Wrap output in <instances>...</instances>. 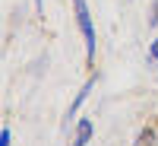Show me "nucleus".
Masks as SVG:
<instances>
[{"label":"nucleus","instance_id":"obj_1","mask_svg":"<svg viewBox=\"0 0 158 146\" xmlns=\"http://www.w3.org/2000/svg\"><path fill=\"white\" fill-rule=\"evenodd\" d=\"M73 10H76V25L82 32V42H85V57L92 60L95 57V25H92V13L85 7V0H73Z\"/></svg>","mask_w":158,"mask_h":146},{"label":"nucleus","instance_id":"obj_2","mask_svg":"<svg viewBox=\"0 0 158 146\" xmlns=\"http://www.w3.org/2000/svg\"><path fill=\"white\" fill-rule=\"evenodd\" d=\"M95 83H98V76H89V79H85V86L79 89V95L73 99V105H70V108H67V121H63V127H70V121H73V114H76L79 108H82V102L89 99V92L95 89Z\"/></svg>","mask_w":158,"mask_h":146},{"label":"nucleus","instance_id":"obj_3","mask_svg":"<svg viewBox=\"0 0 158 146\" xmlns=\"http://www.w3.org/2000/svg\"><path fill=\"white\" fill-rule=\"evenodd\" d=\"M89 140H92V121H89V117H82V121H79V127H76V137H73V143L85 146Z\"/></svg>","mask_w":158,"mask_h":146},{"label":"nucleus","instance_id":"obj_4","mask_svg":"<svg viewBox=\"0 0 158 146\" xmlns=\"http://www.w3.org/2000/svg\"><path fill=\"white\" fill-rule=\"evenodd\" d=\"M149 25H158V0L152 3V10H149Z\"/></svg>","mask_w":158,"mask_h":146},{"label":"nucleus","instance_id":"obj_5","mask_svg":"<svg viewBox=\"0 0 158 146\" xmlns=\"http://www.w3.org/2000/svg\"><path fill=\"white\" fill-rule=\"evenodd\" d=\"M149 60L158 64V42H152V48H149Z\"/></svg>","mask_w":158,"mask_h":146},{"label":"nucleus","instance_id":"obj_6","mask_svg":"<svg viewBox=\"0 0 158 146\" xmlns=\"http://www.w3.org/2000/svg\"><path fill=\"white\" fill-rule=\"evenodd\" d=\"M146 140H155V130H142V134H139V143H146Z\"/></svg>","mask_w":158,"mask_h":146},{"label":"nucleus","instance_id":"obj_7","mask_svg":"<svg viewBox=\"0 0 158 146\" xmlns=\"http://www.w3.org/2000/svg\"><path fill=\"white\" fill-rule=\"evenodd\" d=\"M10 140H13V137H10V130L3 127V130H0V143H3V146H10Z\"/></svg>","mask_w":158,"mask_h":146}]
</instances>
